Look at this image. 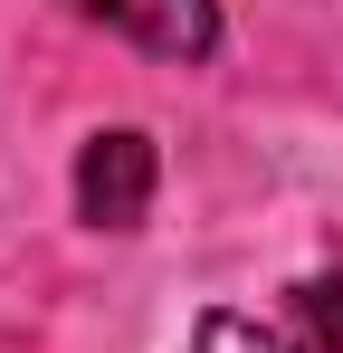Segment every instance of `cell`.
Returning a JSON list of instances; mask_svg holds the SVG:
<instances>
[{
    "label": "cell",
    "mask_w": 343,
    "mask_h": 353,
    "mask_svg": "<svg viewBox=\"0 0 343 353\" xmlns=\"http://www.w3.org/2000/svg\"><path fill=\"white\" fill-rule=\"evenodd\" d=\"M153 181H163V153H153V134H134V124H96L86 143H76V220L86 230H143V210H153Z\"/></svg>",
    "instance_id": "obj_1"
},
{
    "label": "cell",
    "mask_w": 343,
    "mask_h": 353,
    "mask_svg": "<svg viewBox=\"0 0 343 353\" xmlns=\"http://www.w3.org/2000/svg\"><path fill=\"white\" fill-rule=\"evenodd\" d=\"M86 29H105L124 48H143V58L163 67H200L220 58V0H67Z\"/></svg>",
    "instance_id": "obj_2"
},
{
    "label": "cell",
    "mask_w": 343,
    "mask_h": 353,
    "mask_svg": "<svg viewBox=\"0 0 343 353\" xmlns=\"http://www.w3.org/2000/svg\"><path fill=\"white\" fill-rule=\"evenodd\" d=\"M181 353H305L295 334H277V325H258V315H238V305H210L200 325H191V344Z\"/></svg>",
    "instance_id": "obj_3"
},
{
    "label": "cell",
    "mask_w": 343,
    "mask_h": 353,
    "mask_svg": "<svg viewBox=\"0 0 343 353\" xmlns=\"http://www.w3.org/2000/svg\"><path fill=\"white\" fill-rule=\"evenodd\" d=\"M295 325L315 334V353H343V277H315V287H295Z\"/></svg>",
    "instance_id": "obj_4"
}]
</instances>
